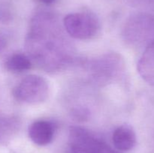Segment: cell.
I'll use <instances>...</instances> for the list:
<instances>
[{"label":"cell","mask_w":154,"mask_h":153,"mask_svg":"<svg viewBox=\"0 0 154 153\" xmlns=\"http://www.w3.org/2000/svg\"><path fill=\"white\" fill-rule=\"evenodd\" d=\"M69 153H120L87 129L72 127L69 135Z\"/></svg>","instance_id":"3"},{"label":"cell","mask_w":154,"mask_h":153,"mask_svg":"<svg viewBox=\"0 0 154 153\" xmlns=\"http://www.w3.org/2000/svg\"><path fill=\"white\" fill-rule=\"evenodd\" d=\"M55 128L52 122L46 120L34 122L29 128V136L34 143L46 146L52 141Z\"/></svg>","instance_id":"7"},{"label":"cell","mask_w":154,"mask_h":153,"mask_svg":"<svg viewBox=\"0 0 154 153\" xmlns=\"http://www.w3.org/2000/svg\"><path fill=\"white\" fill-rule=\"evenodd\" d=\"M114 147L119 151H129L136 143V135L132 128L122 125L115 129L112 136Z\"/></svg>","instance_id":"9"},{"label":"cell","mask_w":154,"mask_h":153,"mask_svg":"<svg viewBox=\"0 0 154 153\" xmlns=\"http://www.w3.org/2000/svg\"><path fill=\"white\" fill-rule=\"evenodd\" d=\"M36 1L42 3V4H53L54 2H55L57 0H36Z\"/></svg>","instance_id":"15"},{"label":"cell","mask_w":154,"mask_h":153,"mask_svg":"<svg viewBox=\"0 0 154 153\" xmlns=\"http://www.w3.org/2000/svg\"><path fill=\"white\" fill-rule=\"evenodd\" d=\"M13 94L17 100L23 103L38 104L48 98L49 86L42 76L35 74L29 75L17 85Z\"/></svg>","instance_id":"4"},{"label":"cell","mask_w":154,"mask_h":153,"mask_svg":"<svg viewBox=\"0 0 154 153\" xmlns=\"http://www.w3.org/2000/svg\"><path fill=\"white\" fill-rule=\"evenodd\" d=\"M5 67L14 73H22L32 68V62L29 57L23 53H14L8 58Z\"/></svg>","instance_id":"11"},{"label":"cell","mask_w":154,"mask_h":153,"mask_svg":"<svg viewBox=\"0 0 154 153\" xmlns=\"http://www.w3.org/2000/svg\"><path fill=\"white\" fill-rule=\"evenodd\" d=\"M26 48L38 65L47 71L63 68L72 55L70 46L57 19L45 12L38 14L32 20Z\"/></svg>","instance_id":"1"},{"label":"cell","mask_w":154,"mask_h":153,"mask_svg":"<svg viewBox=\"0 0 154 153\" xmlns=\"http://www.w3.org/2000/svg\"><path fill=\"white\" fill-rule=\"evenodd\" d=\"M123 37L129 44L145 49L154 42V15L140 14L131 17L125 25Z\"/></svg>","instance_id":"2"},{"label":"cell","mask_w":154,"mask_h":153,"mask_svg":"<svg viewBox=\"0 0 154 153\" xmlns=\"http://www.w3.org/2000/svg\"><path fill=\"white\" fill-rule=\"evenodd\" d=\"M138 71L147 83L154 86V42L144 49L138 61Z\"/></svg>","instance_id":"8"},{"label":"cell","mask_w":154,"mask_h":153,"mask_svg":"<svg viewBox=\"0 0 154 153\" xmlns=\"http://www.w3.org/2000/svg\"><path fill=\"white\" fill-rule=\"evenodd\" d=\"M19 120L14 116L0 114V143L8 142L18 130Z\"/></svg>","instance_id":"10"},{"label":"cell","mask_w":154,"mask_h":153,"mask_svg":"<svg viewBox=\"0 0 154 153\" xmlns=\"http://www.w3.org/2000/svg\"><path fill=\"white\" fill-rule=\"evenodd\" d=\"M8 45L7 36L2 32H0V52L4 50Z\"/></svg>","instance_id":"14"},{"label":"cell","mask_w":154,"mask_h":153,"mask_svg":"<svg viewBox=\"0 0 154 153\" xmlns=\"http://www.w3.org/2000/svg\"><path fill=\"white\" fill-rule=\"evenodd\" d=\"M73 113L75 115V118H79L78 119L81 118L82 120H84V118H87V116H88V112L87 111H84V109L76 110Z\"/></svg>","instance_id":"13"},{"label":"cell","mask_w":154,"mask_h":153,"mask_svg":"<svg viewBox=\"0 0 154 153\" xmlns=\"http://www.w3.org/2000/svg\"><path fill=\"white\" fill-rule=\"evenodd\" d=\"M123 67V59L117 54H107L92 63V77L99 84L108 83L121 72Z\"/></svg>","instance_id":"6"},{"label":"cell","mask_w":154,"mask_h":153,"mask_svg":"<svg viewBox=\"0 0 154 153\" xmlns=\"http://www.w3.org/2000/svg\"><path fill=\"white\" fill-rule=\"evenodd\" d=\"M11 16V13L5 4H0V21L1 22H7L10 20Z\"/></svg>","instance_id":"12"},{"label":"cell","mask_w":154,"mask_h":153,"mask_svg":"<svg viewBox=\"0 0 154 153\" xmlns=\"http://www.w3.org/2000/svg\"><path fill=\"white\" fill-rule=\"evenodd\" d=\"M63 26L71 37L79 40L93 38L100 28L97 17L90 12L69 14L63 20Z\"/></svg>","instance_id":"5"}]
</instances>
